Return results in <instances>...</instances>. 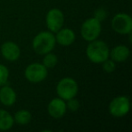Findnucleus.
<instances>
[{
	"label": "nucleus",
	"mask_w": 132,
	"mask_h": 132,
	"mask_svg": "<svg viewBox=\"0 0 132 132\" xmlns=\"http://www.w3.org/2000/svg\"><path fill=\"white\" fill-rule=\"evenodd\" d=\"M85 53L87 58L93 63L101 64L105 60L110 58V48L108 44L98 39L89 42Z\"/></svg>",
	"instance_id": "f257e3e1"
},
{
	"label": "nucleus",
	"mask_w": 132,
	"mask_h": 132,
	"mask_svg": "<svg viewBox=\"0 0 132 132\" xmlns=\"http://www.w3.org/2000/svg\"><path fill=\"white\" fill-rule=\"evenodd\" d=\"M55 44V35L50 31H43L38 33L34 37L32 43L34 51L40 55H44L53 52Z\"/></svg>",
	"instance_id": "f03ea898"
},
{
	"label": "nucleus",
	"mask_w": 132,
	"mask_h": 132,
	"mask_svg": "<svg viewBox=\"0 0 132 132\" xmlns=\"http://www.w3.org/2000/svg\"><path fill=\"white\" fill-rule=\"evenodd\" d=\"M79 92V86L77 81L71 77L62 78L58 81L56 85V93L59 98L68 101L75 98Z\"/></svg>",
	"instance_id": "7ed1b4c3"
},
{
	"label": "nucleus",
	"mask_w": 132,
	"mask_h": 132,
	"mask_svg": "<svg viewBox=\"0 0 132 132\" xmlns=\"http://www.w3.org/2000/svg\"><path fill=\"white\" fill-rule=\"evenodd\" d=\"M101 33V22L95 17L88 18L81 26V35L86 42H92L99 38Z\"/></svg>",
	"instance_id": "20e7f679"
},
{
	"label": "nucleus",
	"mask_w": 132,
	"mask_h": 132,
	"mask_svg": "<svg viewBox=\"0 0 132 132\" xmlns=\"http://www.w3.org/2000/svg\"><path fill=\"white\" fill-rule=\"evenodd\" d=\"M48 69L43 63L33 62L26 66L24 70V77L32 83H39L47 78Z\"/></svg>",
	"instance_id": "39448f33"
},
{
	"label": "nucleus",
	"mask_w": 132,
	"mask_h": 132,
	"mask_svg": "<svg viewBox=\"0 0 132 132\" xmlns=\"http://www.w3.org/2000/svg\"><path fill=\"white\" fill-rule=\"evenodd\" d=\"M130 101L127 96H118L109 104V112L115 118L125 117L129 112Z\"/></svg>",
	"instance_id": "423d86ee"
},
{
	"label": "nucleus",
	"mask_w": 132,
	"mask_h": 132,
	"mask_svg": "<svg viewBox=\"0 0 132 132\" xmlns=\"http://www.w3.org/2000/svg\"><path fill=\"white\" fill-rule=\"evenodd\" d=\"M111 27L113 31L119 35H129L132 33V18L128 14H116L111 20Z\"/></svg>",
	"instance_id": "0eeeda50"
},
{
	"label": "nucleus",
	"mask_w": 132,
	"mask_h": 132,
	"mask_svg": "<svg viewBox=\"0 0 132 132\" xmlns=\"http://www.w3.org/2000/svg\"><path fill=\"white\" fill-rule=\"evenodd\" d=\"M45 24L48 30L55 34L63 26L64 15L59 8H52L47 12L45 16Z\"/></svg>",
	"instance_id": "6e6552de"
},
{
	"label": "nucleus",
	"mask_w": 132,
	"mask_h": 132,
	"mask_svg": "<svg viewBox=\"0 0 132 132\" xmlns=\"http://www.w3.org/2000/svg\"><path fill=\"white\" fill-rule=\"evenodd\" d=\"M47 110L49 115L53 119H62L67 112V106H66L65 101L59 97L51 100L50 102L48 103Z\"/></svg>",
	"instance_id": "1a4fd4ad"
},
{
	"label": "nucleus",
	"mask_w": 132,
	"mask_h": 132,
	"mask_svg": "<svg viewBox=\"0 0 132 132\" xmlns=\"http://www.w3.org/2000/svg\"><path fill=\"white\" fill-rule=\"evenodd\" d=\"M0 52L2 56L8 62H15L20 58L21 50L18 44L12 41L5 42L1 45Z\"/></svg>",
	"instance_id": "9d476101"
},
{
	"label": "nucleus",
	"mask_w": 132,
	"mask_h": 132,
	"mask_svg": "<svg viewBox=\"0 0 132 132\" xmlns=\"http://www.w3.org/2000/svg\"><path fill=\"white\" fill-rule=\"evenodd\" d=\"M55 35V41L62 46H70L74 43L76 39L75 33L71 28H61L57 31Z\"/></svg>",
	"instance_id": "9b49d317"
},
{
	"label": "nucleus",
	"mask_w": 132,
	"mask_h": 132,
	"mask_svg": "<svg viewBox=\"0 0 132 132\" xmlns=\"http://www.w3.org/2000/svg\"><path fill=\"white\" fill-rule=\"evenodd\" d=\"M16 101V92L12 87L3 85L0 87V102L4 106L11 107Z\"/></svg>",
	"instance_id": "f8f14e48"
},
{
	"label": "nucleus",
	"mask_w": 132,
	"mask_h": 132,
	"mask_svg": "<svg viewBox=\"0 0 132 132\" xmlns=\"http://www.w3.org/2000/svg\"><path fill=\"white\" fill-rule=\"evenodd\" d=\"M130 55V51L128 46L119 44L115 47H113L111 50H110V57L111 60L117 62H124L128 60V58Z\"/></svg>",
	"instance_id": "ddd939ff"
},
{
	"label": "nucleus",
	"mask_w": 132,
	"mask_h": 132,
	"mask_svg": "<svg viewBox=\"0 0 132 132\" xmlns=\"http://www.w3.org/2000/svg\"><path fill=\"white\" fill-rule=\"evenodd\" d=\"M15 124L14 117L7 111L0 109V130L6 131L13 128Z\"/></svg>",
	"instance_id": "4468645a"
},
{
	"label": "nucleus",
	"mask_w": 132,
	"mask_h": 132,
	"mask_svg": "<svg viewBox=\"0 0 132 132\" xmlns=\"http://www.w3.org/2000/svg\"><path fill=\"white\" fill-rule=\"evenodd\" d=\"M14 120L18 125H27L32 120V114L27 110H19L14 115Z\"/></svg>",
	"instance_id": "2eb2a0df"
},
{
	"label": "nucleus",
	"mask_w": 132,
	"mask_h": 132,
	"mask_svg": "<svg viewBox=\"0 0 132 132\" xmlns=\"http://www.w3.org/2000/svg\"><path fill=\"white\" fill-rule=\"evenodd\" d=\"M42 63L47 69H53L58 63V57L54 53H52V52L51 53H48L44 55V59H43Z\"/></svg>",
	"instance_id": "dca6fc26"
},
{
	"label": "nucleus",
	"mask_w": 132,
	"mask_h": 132,
	"mask_svg": "<svg viewBox=\"0 0 132 132\" xmlns=\"http://www.w3.org/2000/svg\"><path fill=\"white\" fill-rule=\"evenodd\" d=\"M9 78V70L3 64H0V87L5 85Z\"/></svg>",
	"instance_id": "f3484780"
},
{
	"label": "nucleus",
	"mask_w": 132,
	"mask_h": 132,
	"mask_svg": "<svg viewBox=\"0 0 132 132\" xmlns=\"http://www.w3.org/2000/svg\"><path fill=\"white\" fill-rule=\"evenodd\" d=\"M101 64H102V69L108 73H111L116 70V62L110 58L105 60Z\"/></svg>",
	"instance_id": "a211bd4d"
},
{
	"label": "nucleus",
	"mask_w": 132,
	"mask_h": 132,
	"mask_svg": "<svg viewBox=\"0 0 132 132\" xmlns=\"http://www.w3.org/2000/svg\"><path fill=\"white\" fill-rule=\"evenodd\" d=\"M67 101V103H66L67 109H68L69 110H71V111H72V112L77 111V110L80 109V107H81L80 101H78L77 99H75V98H72V99H70V100H68V101Z\"/></svg>",
	"instance_id": "6ab92c4d"
},
{
	"label": "nucleus",
	"mask_w": 132,
	"mask_h": 132,
	"mask_svg": "<svg viewBox=\"0 0 132 132\" xmlns=\"http://www.w3.org/2000/svg\"><path fill=\"white\" fill-rule=\"evenodd\" d=\"M107 16H108V13H107L106 10L103 9V8H98V9H96L95 12H94L93 17L98 19L100 22L105 20V19L107 18Z\"/></svg>",
	"instance_id": "aec40b11"
}]
</instances>
